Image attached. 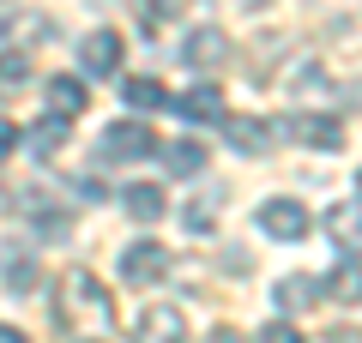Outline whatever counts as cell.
<instances>
[{"instance_id": "7402d4cb", "label": "cell", "mask_w": 362, "mask_h": 343, "mask_svg": "<svg viewBox=\"0 0 362 343\" xmlns=\"http://www.w3.org/2000/svg\"><path fill=\"white\" fill-rule=\"evenodd\" d=\"M25 78H30V61H25V54H0V97H6V90H18V85H25Z\"/></svg>"}, {"instance_id": "83f0119b", "label": "cell", "mask_w": 362, "mask_h": 343, "mask_svg": "<svg viewBox=\"0 0 362 343\" xmlns=\"http://www.w3.org/2000/svg\"><path fill=\"white\" fill-rule=\"evenodd\" d=\"M332 343H362V331H332Z\"/></svg>"}, {"instance_id": "8fae6325", "label": "cell", "mask_w": 362, "mask_h": 343, "mask_svg": "<svg viewBox=\"0 0 362 343\" xmlns=\"http://www.w3.org/2000/svg\"><path fill=\"white\" fill-rule=\"evenodd\" d=\"M169 109H175L181 121H223V90L218 85H194V90H181V97H169Z\"/></svg>"}, {"instance_id": "7c38bea8", "label": "cell", "mask_w": 362, "mask_h": 343, "mask_svg": "<svg viewBox=\"0 0 362 343\" xmlns=\"http://www.w3.org/2000/svg\"><path fill=\"white\" fill-rule=\"evenodd\" d=\"M326 235H332L350 259H362V205H332V211H326Z\"/></svg>"}, {"instance_id": "ffe728a7", "label": "cell", "mask_w": 362, "mask_h": 343, "mask_svg": "<svg viewBox=\"0 0 362 343\" xmlns=\"http://www.w3.org/2000/svg\"><path fill=\"white\" fill-rule=\"evenodd\" d=\"M121 97H127L133 109H145V114H151V109H169V90L157 85V78H127V85H121Z\"/></svg>"}, {"instance_id": "9c48e42d", "label": "cell", "mask_w": 362, "mask_h": 343, "mask_svg": "<svg viewBox=\"0 0 362 343\" xmlns=\"http://www.w3.org/2000/svg\"><path fill=\"white\" fill-rule=\"evenodd\" d=\"M78 66H85L90 78H109L121 66V37L115 30H90V37L78 42Z\"/></svg>"}, {"instance_id": "d4e9b609", "label": "cell", "mask_w": 362, "mask_h": 343, "mask_svg": "<svg viewBox=\"0 0 362 343\" xmlns=\"http://www.w3.org/2000/svg\"><path fill=\"white\" fill-rule=\"evenodd\" d=\"M78 199H90V205H103V199H109V187H103V181H78Z\"/></svg>"}, {"instance_id": "3957f363", "label": "cell", "mask_w": 362, "mask_h": 343, "mask_svg": "<svg viewBox=\"0 0 362 343\" xmlns=\"http://www.w3.org/2000/svg\"><path fill=\"white\" fill-rule=\"evenodd\" d=\"M272 133H284V139H296V145H314V151H338V145H344L338 114H284Z\"/></svg>"}, {"instance_id": "5b68a950", "label": "cell", "mask_w": 362, "mask_h": 343, "mask_svg": "<svg viewBox=\"0 0 362 343\" xmlns=\"http://www.w3.org/2000/svg\"><path fill=\"white\" fill-rule=\"evenodd\" d=\"M0 277H6L13 295H30L42 283V265H37V253H30V241H0Z\"/></svg>"}, {"instance_id": "4316f807", "label": "cell", "mask_w": 362, "mask_h": 343, "mask_svg": "<svg viewBox=\"0 0 362 343\" xmlns=\"http://www.w3.org/2000/svg\"><path fill=\"white\" fill-rule=\"evenodd\" d=\"M211 343H242V337H235L230 325H218V331H211Z\"/></svg>"}, {"instance_id": "8992f818", "label": "cell", "mask_w": 362, "mask_h": 343, "mask_svg": "<svg viewBox=\"0 0 362 343\" xmlns=\"http://www.w3.org/2000/svg\"><path fill=\"white\" fill-rule=\"evenodd\" d=\"M133 343H187V313L181 307H145L139 325H133Z\"/></svg>"}, {"instance_id": "cb8c5ba5", "label": "cell", "mask_w": 362, "mask_h": 343, "mask_svg": "<svg viewBox=\"0 0 362 343\" xmlns=\"http://www.w3.org/2000/svg\"><path fill=\"white\" fill-rule=\"evenodd\" d=\"M13 145H18V127H13V121H6V114H0V163L13 157Z\"/></svg>"}, {"instance_id": "30bf717a", "label": "cell", "mask_w": 362, "mask_h": 343, "mask_svg": "<svg viewBox=\"0 0 362 343\" xmlns=\"http://www.w3.org/2000/svg\"><path fill=\"white\" fill-rule=\"evenodd\" d=\"M181 61H187V66H206V73H218V66L223 61H230V37H223V30H194V37H187V42H181Z\"/></svg>"}, {"instance_id": "9a60e30c", "label": "cell", "mask_w": 362, "mask_h": 343, "mask_svg": "<svg viewBox=\"0 0 362 343\" xmlns=\"http://www.w3.org/2000/svg\"><path fill=\"white\" fill-rule=\"evenodd\" d=\"M272 301L284 307V313H302V307L320 301V283H314V277H284L278 289H272Z\"/></svg>"}, {"instance_id": "52a82bcc", "label": "cell", "mask_w": 362, "mask_h": 343, "mask_svg": "<svg viewBox=\"0 0 362 343\" xmlns=\"http://www.w3.org/2000/svg\"><path fill=\"white\" fill-rule=\"evenodd\" d=\"M163 271H169V253H163L157 241H139V247H127V253H121V277H127L133 289H151Z\"/></svg>"}, {"instance_id": "7a4b0ae2", "label": "cell", "mask_w": 362, "mask_h": 343, "mask_svg": "<svg viewBox=\"0 0 362 343\" xmlns=\"http://www.w3.org/2000/svg\"><path fill=\"white\" fill-rule=\"evenodd\" d=\"M157 133L145 127V121H115V127H103V157L109 163H139V157L157 151Z\"/></svg>"}, {"instance_id": "2e32d148", "label": "cell", "mask_w": 362, "mask_h": 343, "mask_svg": "<svg viewBox=\"0 0 362 343\" xmlns=\"http://www.w3.org/2000/svg\"><path fill=\"white\" fill-rule=\"evenodd\" d=\"M121 205H127L133 223H157V217H163V193L145 187V181H139V187H121Z\"/></svg>"}, {"instance_id": "603a6c76", "label": "cell", "mask_w": 362, "mask_h": 343, "mask_svg": "<svg viewBox=\"0 0 362 343\" xmlns=\"http://www.w3.org/2000/svg\"><path fill=\"white\" fill-rule=\"evenodd\" d=\"M259 343H302V331L278 319V325H266V331H259Z\"/></svg>"}, {"instance_id": "f546056e", "label": "cell", "mask_w": 362, "mask_h": 343, "mask_svg": "<svg viewBox=\"0 0 362 343\" xmlns=\"http://www.w3.org/2000/svg\"><path fill=\"white\" fill-rule=\"evenodd\" d=\"M356 193H362V175H356Z\"/></svg>"}, {"instance_id": "44dd1931", "label": "cell", "mask_w": 362, "mask_h": 343, "mask_svg": "<svg viewBox=\"0 0 362 343\" xmlns=\"http://www.w3.org/2000/svg\"><path fill=\"white\" fill-rule=\"evenodd\" d=\"M61 145H66V121H61V114H54V121H42V127H30V157H42V163H49Z\"/></svg>"}, {"instance_id": "ac0fdd59", "label": "cell", "mask_w": 362, "mask_h": 343, "mask_svg": "<svg viewBox=\"0 0 362 343\" xmlns=\"http://www.w3.org/2000/svg\"><path fill=\"white\" fill-rule=\"evenodd\" d=\"M49 109L61 114V121L85 114V85H78V78H49Z\"/></svg>"}, {"instance_id": "5bb4252c", "label": "cell", "mask_w": 362, "mask_h": 343, "mask_svg": "<svg viewBox=\"0 0 362 343\" xmlns=\"http://www.w3.org/2000/svg\"><path fill=\"white\" fill-rule=\"evenodd\" d=\"M25 211L37 217V229H42V235H54V241H66V235H73V211H61V205L37 199V187H25Z\"/></svg>"}, {"instance_id": "ba28073f", "label": "cell", "mask_w": 362, "mask_h": 343, "mask_svg": "<svg viewBox=\"0 0 362 343\" xmlns=\"http://www.w3.org/2000/svg\"><path fill=\"white\" fill-rule=\"evenodd\" d=\"M54 18L49 13H0V42L6 49H30V42H49Z\"/></svg>"}, {"instance_id": "f1b7e54d", "label": "cell", "mask_w": 362, "mask_h": 343, "mask_svg": "<svg viewBox=\"0 0 362 343\" xmlns=\"http://www.w3.org/2000/svg\"><path fill=\"white\" fill-rule=\"evenodd\" d=\"M242 6H266V0H242Z\"/></svg>"}, {"instance_id": "484cf974", "label": "cell", "mask_w": 362, "mask_h": 343, "mask_svg": "<svg viewBox=\"0 0 362 343\" xmlns=\"http://www.w3.org/2000/svg\"><path fill=\"white\" fill-rule=\"evenodd\" d=\"M0 343H30V337H25L18 325H0Z\"/></svg>"}, {"instance_id": "6da1fadb", "label": "cell", "mask_w": 362, "mask_h": 343, "mask_svg": "<svg viewBox=\"0 0 362 343\" xmlns=\"http://www.w3.org/2000/svg\"><path fill=\"white\" fill-rule=\"evenodd\" d=\"M54 319H61V331L73 343H103L109 331H115V295L103 289L97 271L73 265L61 277V289H54Z\"/></svg>"}, {"instance_id": "277c9868", "label": "cell", "mask_w": 362, "mask_h": 343, "mask_svg": "<svg viewBox=\"0 0 362 343\" xmlns=\"http://www.w3.org/2000/svg\"><path fill=\"white\" fill-rule=\"evenodd\" d=\"M259 229L272 241H302L308 235V205L302 199H266L259 205Z\"/></svg>"}, {"instance_id": "4fadbf2b", "label": "cell", "mask_w": 362, "mask_h": 343, "mask_svg": "<svg viewBox=\"0 0 362 343\" xmlns=\"http://www.w3.org/2000/svg\"><path fill=\"white\" fill-rule=\"evenodd\" d=\"M320 295H332V301H344V307H362V259H338V265L326 271Z\"/></svg>"}, {"instance_id": "e0dca14e", "label": "cell", "mask_w": 362, "mask_h": 343, "mask_svg": "<svg viewBox=\"0 0 362 343\" xmlns=\"http://www.w3.org/2000/svg\"><path fill=\"white\" fill-rule=\"evenodd\" d=\"M157 151H163V163L175 169V175H199V169H206V145L199 139H175V145H157Z\"/></svg>"}, {"instance_id": "d6986e66", "label": "cell", "mask_w": 362, "mask_h": 343, "mask_svg": "<svg viewBox=\"0 0 362 343\" xmlns=\"http://www.w3.org/2000/svg\"><path fill=\"white\" fill-rule=\"evenodd\" d=\"M223 133H230L235 151L259 157V151H266V133H272V127H259V121H247V114H242V121H230V114H223Z\"/></svg>"}]
</instances>
